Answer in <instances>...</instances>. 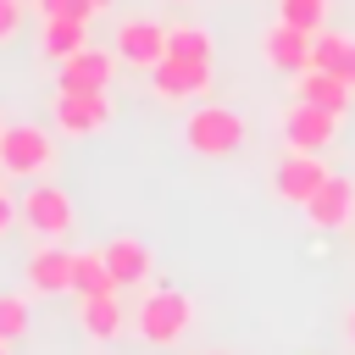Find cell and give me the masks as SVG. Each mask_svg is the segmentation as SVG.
I'll return each mask as SVG.
<instances>
[{
  "label": "cell",
  "mask_w": 355,
  "mask_h": 355,
  "mask_svg": "<svg viewBox=\"0 0 355 355\" xmlns=\"http://www.w3.org/2000/svg\"><path fill=\"white\" fill-rule=\"evenodd\" d=\"M72 294H78V300L116 294V277H111V266H105L100 250H78V255H72Z\"/></svg>",
  "instance_id": "d6986e66"
},
{
  "label": "cell",
  "mask_w": 355,
  "mask_h": 355,
  "mask_svg": "<svg viewBox=\"0 0 355 355\" xmlns=\"http://www.w3.org/2000/svg\"><path fill=\"white\" fill-rule=\"evenodd\" d=\"M17 222L22 227H33L39 233V244H55V239H67L72 233V194L61 189V183H33L22 200H17Z\"/></svg>",
  "instance_id": "3957f363"
},
{
  "label": "cell",
  "mask_w": 355,
  "mask_h": 355,
  "mask_svg": "<svg viewBox=\"0 0 355 355\" xmlns=\"http://www.w3.org/2000/svg\"><path fill=\"white\" fill-rule=\"evenodd\" d=\"M50 116H55V128L72 133V139L105 133V128H111V89H100V94H67V89H55Z\"/></svg>",
  "instance_id": "8992f818"
},
{
  "label": "cell",
  "mask_w": 355,
  "mask_h": 355,
  "mask_svg": "<svg viewBox=\"0 0 355 355\" xmlns=\"http://www.w3.org/2000/svg\"><path fill=\"white\" fill-rule=\"evenodd\" d=\"M22 6H28V0H22Z\"/></svg>",
  "instance_id": "1f68e13d"
},
{
  "label": "cell",
  "mask_w": 355,
  "mask_h": 355,
  "mask_svg": "<svg viewBox=\"0 0 355 355\" xmlns=\"http://www.w3.org/2000/svg\"><path fill=\"white\" fill-rule=\"evenodd\" d=\"M39 44H44V55L61 67L67 55H78V50L89 44V22H83V17H50V22L39 28Z\"/></svg>",
  "instance_id": "e0dca14e"
},
{
  "label": "cell",
  "mask_w": 355,
  "mask_h": 355,
  "mask_svg": "<svg viewBox=\"0 0 355 355\" xmlns=\"http://www.w3.org/2000/svg\"><path fill=\"white\" fill-rule=\"evenodd\" d=\"M311 67H322V72H333V78H344V83L355 89V39L322 28V33L311 39Z\"/></svg>",
  "instance_id": "2e32d148"
},
{
  "label": "cell",
  "mask_w": 355,
  "mask_h": 355,
  "mask_svg": "<svg viewBox=\"0 0 355 355\" xmlns=\"http://www.w3.org/2000/svg\"><path fill=\"white\" fill-rule=\"evenodd\" d=\"M11 222H17V205H11V200H6V194H0V233H6V227H11Z\"/></svg>",
  "instance_id": "d4e9b609"
},
{
  "label": "cell",
  "mask_w": 355,
  "mask_h": 355,
  "mask_svg": "<svg viewBox=\"0 0 355 355\" xmlns=\"http://www.w3.org/2000/svg\"><path fill=\"white\" fill-rule=\"evenodd\" d=\"M166 50H172V28L155 22V17H128V22L116 28V61H128V67L155 72V67L166 61Z\"/></svg>",
  "instance_id": "5b68a950"
},
{
  "label": "cell",
  "mask_w": 355,
  "mask_h": 355,
  "mask_svg": "<svg viewBox=\"0 0 355 355\" xmlns=\"http://www.w3.org/2000/svg\"><path fill=\"white\" fill-rule=\"evenodd\" d=\"M327 178H333V172L322 166V155L288 150L283 166H277V178H272V189H277V200H288V205H311V194H316Z\"/></svg>",
  "instance_id": "30bf717a"
},
{
  "label": "cell",
  "mask_w": 355,
  "mask_h": 355,
  "mask_svg": "<svg viewBox=\"0 0 355 355\" xmlns=\"http://www.w3.org/2000/svg\"><path fill=\"white\" fill-rule=\"evenodd\" d=\"M333 133H338V116H333V111H322V105L294 100V105H288V116H283V139H288V150L322 155V150L333 144Z\"/></svg>",
  "instance_id": "ba28073f"
},
{
  "label": "cell",
  "mask_w": 355,
  "mask_h": 355,
  "mask_svg": "<svg viewBox=\"0 0 355 355\" xmlns=\"http://www.w3.org/2000/svg\"><path fill=\"white\" fill-rule=\"evenodd\" d=\"M277 22H288L300 33H322L327 28V0H277Z\"/></svg>",
  "instance_id": "ffe728a7"
},
{
  "label": "cell",
  "mask_w": 355,
  "mask_h": 355,
  "mask_svg": "<svg viewBox=\"0 0 355 355\" xmlns=\"http://www.w3.org/2000/svg\"><path fill=\"white\" fill-rule=\"evenodd\" d=\"M294 100H305V105H322V111L344 116V111H349V100H355V89H349L344 78L322 72V67H305V72L294 78Z\"/></svg>",
  "instance_id": "5bb4252c"
},
{
  "label": "cell",
  "mask_w": 355,
  "mask_h": 355,
  "mask_svg": "<svg viewBox=\"0 0 355 355\" xmlns=\"http://www.w3.org/2000/svg\"><path fill=\"white\" fill-rule=\"evenodd\" d=\"M72 255H78V250L39 244V250L28 255V288H33V294H72Z\"/></svg>",
  "instance_id": "4fadbf2b"
},
{
  "label": "cell",
  "mask_w": 355,
  "mask_h": 355,
  "mask_svg": "<svg viewBox=\"0 0 355 355\" xmlns=\"http://www.w3.org/2000/svg\"><path fill=\"white\" fill-rule=\"evenodd\" d=\"M22 33V0H0V44H11Z\"/></svg>",
  "instance_id": "cb8c5ba5"
},
{
  "label": "cell",
  "mask_w": 355,
  "mask_h": 355,
  "mask_svg": "<svg viewBox=\"0 0 355 355\" xmlns=\"http://www.w3.org/2000/svg\"><path fill=\"white\" fill-rule=\"evenodd\" d=\"M22 333H28V300L22 294H0V338L17 344Z\"/></svg>",
  "instance_id": "7402d4cb"
},
{
  "label": "cell",
  "mask_w": 355,
  "mask_h": 355,
  "mask_svg": "<svg viewBox=\"0 0 355 355\" xmlns=\"http://www.w3.org/2000/svg\"><path fill=\"white\" fill-rule=\"evenodd\" d=\"M0 355H11V344H6V338H0Z\"/></svg>",
  "instance_id": "83f0119b"
},
{
  "label": "cell",
  "mask_w": 355,
  "mask_h": 355,
  "mask_svg": "<svg viewBox=\"0 0 355 355\" xmlns=\"http://www.w3.org/2000/svg\"><path fill=\"white\" fill-rule=\"evenodd\" d=\"M150 83H155V94H161L166 105H178V100H200V94L211 89V61H183V55H166V61L150 72Z\"/></svg>",
  "instance_id": "9c48e42d"
},
{
  "label": "cell",
  "mask_w": 355,
  "mask_h": 355,
  "mask_svg": "<svg viewBox=\"0 0 355 355\" xmlns=\"http://www.w3.org/2000/svg\"><path fill=\"white\" fill-rule=\"evenodd\" d=\"M166 55L211 61V28H200V22H178V28H172V50H166Z\"/></svg>",
  "instance_id": "44dd1931"
},
{
  "label": "cell",
  "mask_w": 355,
  "mask_h": 355,
  "mask_svg": "<svg viewBox=\"0 0 355 355\" xmlns=\"http://www.w3.org/2000/svg\"><path fill=\"white\" fill-rule=\"evenodd\" d=\"M311 39H316V33H300V28H288V22H272V28L261 33V55H266V67L300 78V72L311 67Z\"/></svg>",
  "instance_id": "8fae6325"
},
{
  "label": "cell",
  "mask_w": 355,
  "mask_h": 355,
  "mask_svg": "<svg viewBox=\"0 0 355 355\" xmlns=\"http://www.w3.org/2000/svg\"><path fill=\"white\" fill-rule=\"evenodd\" d=\"M244 139H250V128L233 105H200L183 122V144L194 155H233V150H244Z\"/></svg>",
  "instance_id": "7a4b0ae2"
},
{
  "label": "cell",
  "mask_w": 355,
  "mask_h": 355,
  "mask_svg": "<svg viewBox=\"0 0 355 355\" xmlns=\"http://www.w3.org/2000/svg\"><path fill=\"white\" fill-rule=\"evenodd\" d=\"M111 72H116V55L83 44L78 55H67L55 67V89H67V94H100V89H111Z\"/></svg>",
  "instance_id": "52a82bcc"
},
{
  "label": "cell",
  "mask_w": 355,
  "mask_h": 355,
  "mask_svg": "<svg viewBox=\"0 0 355 355\" xmlns=\"http://www.w3.org/2000/svg\"><path fill=\"white\" fill-rule=\"evenodd\" d=\"M0 166H6L11 178H44V172L55 166L50 133L33 128V122H11V128L0 133Z\"/></svg>",
  "instance_id": "277c9868"
},
{
  "label": "cell",
  "mask_w": 355,
  "mask_h": 355,
  "mask_svg": "<svg viewBox=\"0 0 355 355\" xmlns=\"http://www.w3.org/2000/svg\"><path fill=\"white\" fill-rule=\"evenodd\" d=\"M89 6H94V17H100V11H111V6H116V0H89Z\"/></svg>",
  "instance_id": "484cf974"
},
{
  "label": "cell",
  "mask_w": 355,
  "mask_h": 355,
  "mask_svg": "<svg viewBox=\"0 0 355 355\" xmlns=\"http://www.w3.org/2000/svg\"><path fill=\"white\" fill-rule=\"evenodd\" d=\"M100 255H105V266H111L116 288L144 283V277H150V266H155V261H150V244H144V239H133V233H116V239H111Z\"/></svg>",
  "instance_id": "9a60e30c"
},
{
  "label": "cell",
  "mask_w": 355,
  "mask_h": 355,
  "mask_svg": "<svg viewBox=\"0 0 355 355\" xmlns=\"http://www.w3.org/2000/svg\"><path fill=\"white\" fill-rule=\"evenodd\" d=\"M349 338H355V311H349Z\"/></svg>",
  "instance_id": "4316f807"
},
{
  "label": "cell",
  "mask_w": 355,
  "mask_h": 355,
  "mask_svg": "<svg viewBox=\"0 0 355 355\" xmlns=\"http://www.w3.org/2000/svg\"><path fill=\"white\" fill-rule=\"evenodd\" d=\"M33 6H39V17H44V22H50V17H83V22L94 17V6H89V0H33Z\"/></svg>",
  "instance_id": "603a6c76"
},
{
  "label": "cell",
  "mask_w": 355,
  "mask_h": 355,
  "mask_svg": "<svg viewBox=\"0 0 355 355\" xmlns=\"http://www.w3.org/2000/svg\"><path fill=\"white\" fill-rule=\"evenodd\" d=\"M178 6H183V0H178Z\"/></svg>",
  "instance_id": "4dcf8cb0"
},
{
  "label": "cell",
  "mask_w": 355,
  "mask_h": 355,
  "mask_svg": "<svg viewBox=\"0 0 355 355\" xmlns=\"http://www.w3.org/2000/svg\"><path fill=\"white\" fill-rule=\"evenodd\" d=\"M211 355H227V349H211Z\"/></svg>",
  "instance_id": "f1b7e54d"
},
{
  "label": "cell",
  "mask_w": 355,
  "mask_h": 355,
  "mask_svg": "<svg viewBox=\"0 0 355 355\" xmlns=\"http://www.w3.org/2000/svg\"><path fill=\"white\" fill-rule=\"evenodd\" d=\"M78 327L105 344V338H116V333L128 327V316H122L116 294H94V300H78Z\"/></svg>",
  "instance_id": "ac0fdd59"
},
{
  "label": "cell",
  "mask_w": 355,
  "mask_h": 355,
  "mask_svg": "<svg viewBox=\"0 0 355 355\" xmlns=\"http://www.w3.org/2000/svg\"><path fill=\"white\" fill-rule=\"evenodd\" d=\"M305 222H311V227H322V233H333V227L355 222V183H349V178H327V183L311 194Z\"/></svg>",
  "instance_id": "7c38bea8"
},
{
  "label": "cell",
  "mask_w": 355,
  "mask_h": 355,
  "mask_svg": "<svg viewBox=\"0 0 355 355\" xmlns=\"http://www.w3.org/2000/svg\"><path fill=\"white\" fill-rule=\"evenodd\" d=\"M0 133H6V122H0Z\"/></svg>",
  "instance_id": "f546056e"
},
{
  "label": "cell",
  "mask_w": 355,
  "mask_h": 355,
  "mask_svg": "<svg viewBox=\"0 0 355 355\" xmlns=\"http://www.w3.org/2000/svg\"><path fill=\"white\" fill-rule=\"evenodd\" d=\"M133 327H139V338H144V344L172 349V344L194 327V300H189L183 288H155V294H144V300H139Z\"/></svg>",
  "instance_id": "6da1fadb"
}]
</instances>
